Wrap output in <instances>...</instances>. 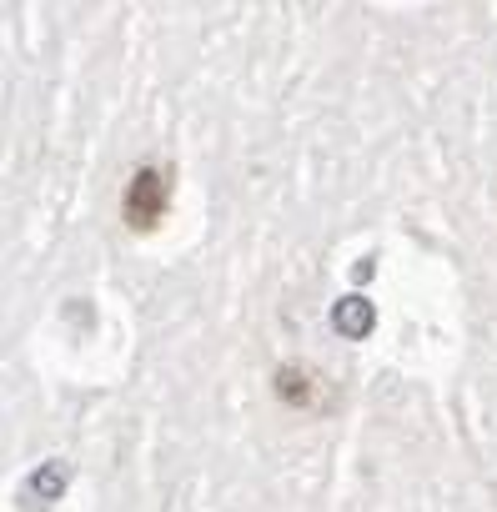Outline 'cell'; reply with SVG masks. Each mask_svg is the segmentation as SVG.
I'll list each match as a JSON object with an SVG mask.
<instances>
[{"label": "cell", "instance_id": "1", "mask_svg": "<svg viewBox=\"0 0 497 512\" xmlns=\"http://www.w3.org/2000/svg\"><path fill=\"white\" fill-rule=\"evenodd\" d=\"M166 211H171V171H166V166H141V171H131L126 196H121L126 226H131V231H151V226H161Z\"/></svg>", "mask_w": 497, "mask_h": 512}, {"label": "cell", "instance_id": "2", "mask_svg": "<svg viewBox=\"0 0 497 512\" xmlns=\"http://www.w3.org/2000/svg\"><path fill=\"white\" fill-rule=\"evenodd\" d=\"M277 397L287 407H297V412H332V402H337L332 382H322V372L297 367V362L277 367Z\"/></svg>", "mask_w": 497, "mask_h": 512}]
</instances>
